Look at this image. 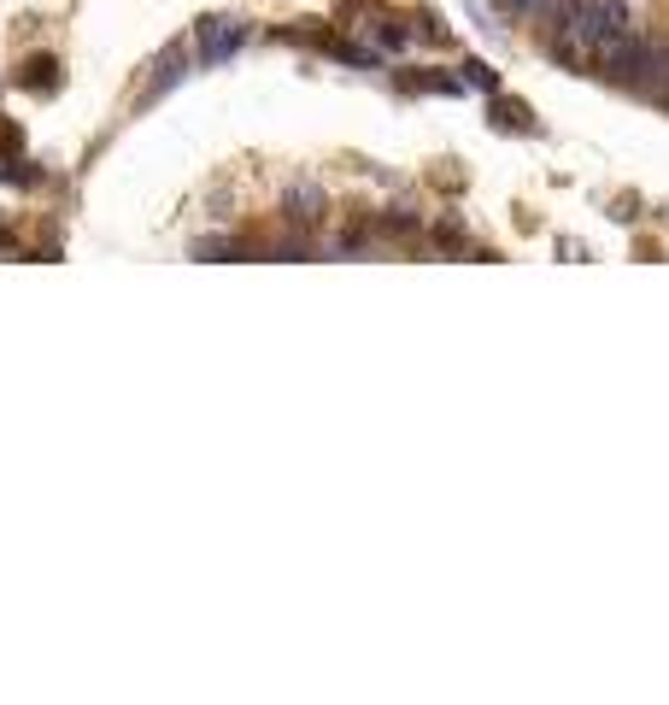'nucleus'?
Here are the masks:
<instances>
[{"label": "nucleus", "mask_w": 669, "mask_h": 705, "mask_svg": "<svg viewBox=\"0 0 669 705\" xmlns=\"http://www.w3.org/2000/svg\"><path fill=\"white\" fill-rule=\"evenodd\" d=\"M570 30H576V36H588L593 48H599L605 36L634 30V12H629V0H581L576 18H570Z\"/></svg>", "instance_id": "obj_1"}, {"label": "nucleus", "mask_w": 669, "mask_h": 705, "mask_svg": "<svg viewBox=\"0 0 669 705\" xmlns=\"http://www.w3.org/2000/svg\"><path fill=\"white\" fill-rule=\"evenodd\" d=\"M640 53H646V41H640L634 30H617V36H605L599 48H593V71H605L610 83H629V89H634Z\"/></svg>", "instance_id": "obj_2"}, {"label": "nucleus", "mask_w": 669, "mask_h": 705, "mask_svg": "<svg viewBox=\"0 0 669 705\" xmlns=\"http://www.w3.org/2000/svg\"><path fill=\"white\" fill-rule=\"evenodd\" d=\"M241 41H247L241 18H206V30H200V60H229Z\"/></svg>", "instance_id": "obj_3"}, {"label": "nucleus", "mask_w": 669, "mask_h": 705, "mask_svg": "<svg viewBox=\"0 0 669 705\" xmlns=\"http://www.w3.org/2000/svg\"><path fill=\"white\" fill-rule=\"evenodd\" d=\"M288 218H294V224H317V218H324V194H317V189H294V194H288Z\"/></svg>", "instance_id": "obj_4"}, {"label": "nucleus", "mask_w": 669, "mask_h": 705, "mask_svg": "<svg viewBox=\"0 0 669 705\" xmlns=\"http://www.w3.org/2000/svg\"><path fill=\"white\" fill-rule=\"evenodd\" d=\"M412 89H429V95H464L458 77H441V71H429V77H412Z\"/></svg>", "instance_id": "obj_5"}, {"label": "nucleus", "mask_w": 669, "mask_h": 705, "mask_svg": "<svg viewBox=\"0 0 669 705\" xmlns=\"http://www.w3.org/2000/svg\"><path fill=\"white\" fill-rule=\"evenodd\" d=\"M493 118H500L505 129H529V106H522V100H500V112H493Z\"/></svg>", "instance_id": "obj_6"}, {"label": "nucleus", "mask_w": 669, "mask_h": 705, "mask_svg": "<svg viewBox=\"0 0 669 705\" xmlns=\"http://www.w3.org/2000/svg\"><path fill=\"white\" fill-rule=\"evenodd\" d=\"M53 71H60V65H53V60H30V89H41V95H53V83H60V77H53Z\"/></svg>", "instance_id": "obj_7"}, {"label": "nucleus", "mask_w": 669, "mask_h": 705, "mask_svg": "<svg viewBox=\"0 0 669 705\" xmlns=\"http://www.w3.org/2000/svg\"><path fill=\"white\" fill-rule=\"evenodd\" d=\"M464 71H470V77H464V83H470V89H500V71H488L482 60H470Z\"/></svg>", "instance_id": "obj_8"}, {"label": "nucleus", "mask_w": 669, "mask_h": 705, "mask_svg": "<svg viewBox=\"0 0 669 705\" xmlns=\"http://www.w3.org/2000/svg\"><path fill=\"white\" fill-rule=\"evenodd\" d=\"M405 24H394V18H382V30H376V41H382V48H405Z\"/></svg>", "instance_id": "obj_9"}, {"label": "nucleus", "mask_w": 669, "mask_h": 705, "mask_svg": "<svg viewBox=\"0 0 669 705\" xmlns=\"http://www.w3.org/2000/svg\"><path fill=\"white\" fill-rule=\"evenodd\" d=\"M493 7H500L505 18H529V0H493Z\"/></svg>", "instance_id": "obj_10"}, {"label": "nucleus", "mask_w": 669, "mask_h": 705, "mask_svg": "<svg viewBox=\"0 0 669 705\" xmlns=\"http://www.w3.org/2000/svg\"><path fill=\"white\" fill-rule=\"evenodd\" d=\"M7 248H12V236H7V229H0V253H7Z\"/></svg>", "instance_id": "obj_11"}]
</instances>
